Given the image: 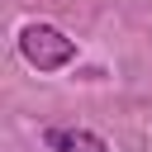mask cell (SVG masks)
Here are the masks:
<instances>
[{
    "label": "cell",
    "mask_w": 152,
    "mask_h": 152,
    "mask_svg": "<svg viewBox=\"0 0 152 152\" xmlns=\"http://www.w3.org/2000/svg\"><path fill=\"white\" fill-rule=\"evenodd\" d=\"M43 147L48 152H109V142L100 133H90V128H48Z\"/></svg>",
    "instance_id": "obj_2"
},
{
    "label": "cell",
    "mask_w": 152,
    "mask_h": 152,
    "mask_svg": "<svg viewBox=\"0 0 152 152\" xmlns=\"http://www.w3.org/2000/svg\"><path fill=\"white\" fill-rule=\"evenodd\" d=\"M19 52H24V62L38 66V71H62V66L76 57V43H71L62 28H52V24H28V28L19 33Z\"/></svg>",
    "instance_id": "obj_1"
}]
</instances>
